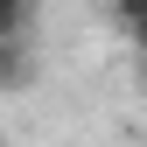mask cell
I'll list each match as a JSON object with an SVG mask.
<instances>
[{"mask_svg":"<svg viewBox=\"0 0 147 147\" xmlns=\"http://www.w3.org/2000/svg\"><path fill=\"white\" fill-rule=\"evenodd\" d=\"M0 147H7V140H0Z\"/></svg>","mask_w":147,"mask_h":147,"instance_id":"obj_5","label":"cell"},{"mask_svg":"<svg viewBox=\"0 0 147 147\" xmlns=\"http://www.w3.org/2000/svg\"><path fill=\"white\" fill-rule=\"evenodd\" d=\"M35 28V0H0V42H28Z\"/></svg>","mask_w":147,"mask_h":147,"instance_id":"obj_2","label":"cell"},{"mask_svg":"<svg viewBox=\"0 0 147 147\" xmlns=\"http://www.w3.org/2000/svg\"><path fill=\"white\" fill-rule=\"evenodd\" d=\"M112 14H119V28H133V21H147V0H112Z\"/></svg>","mask_w":147,"mask_h":147,"instance_id":"obj_3","label":"cell"},{"mask_svg":"<svg viewBox=\"0 0 147 147\" xmlns=\"http://www.w3.org/2000/svg\"><path fill=\"white\" fill-rule=\"evenodd\" d=\"M126 42H133L140 56H147V21H133V28H126Z\"/></svg>","mask_w":147,"mask_h":147,"instance_id":"obj_4","label":"cell"},{"mask_svg":"<svg viewBox=\"0 0 147 147\" xmlns=\"http://www.w3.org/2000/svg\"><path fill=\"white\" fill-rule=\"evenodd\" d=\"M35 77V49L28 42H0V91H21Z\"/></svg>","mask_w":147,"mask_h":147,"instance_id":"obj_1","label":"cell"}]
</instances>
